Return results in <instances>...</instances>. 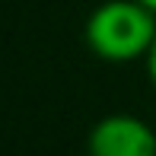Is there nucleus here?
Listing matches in <instances>:
<instances>
[{
    "instance_id": "obj_1",
    "label": "nucleus",
    "mask_w": 156,
    "mask_h": 156,
    "mask_svg": "<svg viewBox=\"0 0 156 156\" xmlns=\"http://www.w3.org/2000/svg\"><path fill=\"white\" fill-rule=\"evenodd\" d=\"M89 54L108 64L144 61L156 38V10L140 0H105L83 26Z\"/></svg>"
},
{
    "instance_id": "obj_2",
    "label": "nucleus",
    "mask_w": 156,
    "mask_h": 156,
    "mask_svg": "<svg viewBox=\"0 0 156 156\" xmlns=\"http://www.w3.org/2000/svg\"><path fill=\"white\" fill-rule=\"evenodd\" d=\"M86 156H156V131L127 112L105 115L89 127Z\"/></svg>"
},
{
    "instance_id": "obj_3",
    "label": "nucleus",
    "mask_w": 156,
    "mask_h": 156,
    "mask_svg": "<svg viewBox=\"0 0 156 156\" xmlns=\"http://www.w3.org/2000/svg\"><path fill=\"white\" fill-rule=\"evenodd\" d=\"M144 64H147V76H150V83L156 86V38H153L150 51H147V58H144Z\"/></svg>"
},
{
    "instance_id": "obj_4",
    "label": "nucleus",
    "mask_w": 156,
    "mask_h": 156,
    "mask_svg": "<svg viewBox=\"0 0 156 156\" xmlns=\"http://www.w3.org/2000/svg\"><path fill=\"white\" fill-rule=\"evenodd\" d=\"M140 3H147L150 10H156V0H140Z\"/></svg>"
}]
</instances>
